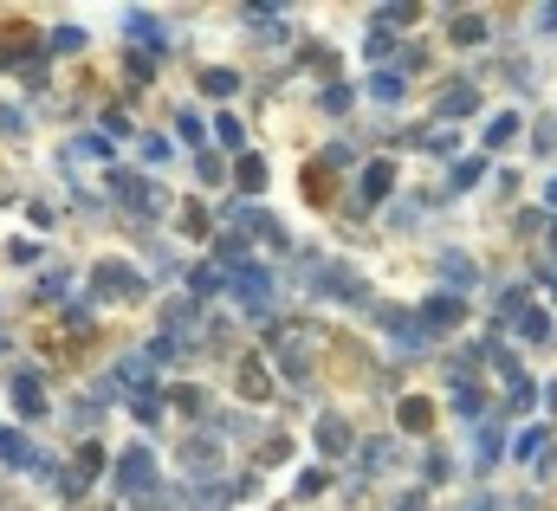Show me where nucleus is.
<instances>
[{
	"label": "nucleus",
	"instance_id": "obj_1",
	"mask_svg": "<svg viewBox=\"0 0 557 511\" xmlns=\"http://www.w3.org/2000/svg\"><path fill=\"white\" fill-rule=\"evenodd\" d=\"M104 188H111V201L124 207V214H137V220H156L162 207H169V195H162L149 175H137V169H111V175H104Z\"/></svg>",
	"mask_w": 557,
	"mask_h": 511
},
{
	"label": "nucleus",
	"instance_id": "obj_2",
	"mask_svg": "<svg viewBox=\"0 0 557 511\" xmlns=\"http://www.w3.org/2000/svg\"><path fill=\"white\" fill-rule=\"evenodd\" d=\"M149 292V279L137 266H124V259H98L91 266V298H104V305H137Z\"/></svg>",
	"mask_w": 557,
	"mask_h": 511
},
{
	"label": "nucleus",
	"instance_id": "obj_3",
	"mask_svg": "<svg viewBox=\"0 0 557 511\" xmlns=\"http://www.w3.org/2000/svg\"><path fill=\"white\" fill-rule=\"evenodd\" d=\"M111 479H117V492H124L130 505L149 499V492H156V453H149V447H124V460L111 466Z\"/></svg>",
	"mask_w": 557,
	"mask_h": 511
},
{
	"label": "nucleus",
	"instance_id": "obj_4",
	"mask_svg": "<svg viewBox=\"0 0 557 511\" xmlns=\"http://www.w3.org/2000/svg\"><path fill=\"white\" fill-rule=\"evenodd\" d=\"M7 395H13V414H20V421H46V414H52L46 376H39V369H13V376H7Z\"/></svg>",
	"mask_w": 557,
	"mask_h": 511
},
{
	"label": "nucleus",
	"instance_id": "obj_5",
	"mask_svg": "<svg viewBox=\"0 0 557 511\" xmlns=\"http://www.w3.org/2000/svg\"><path fill=\"white\" fill-rule=\"evenodd\" d=\"M227 292H234L247 311H266V305H273V272H266V266H234Z\"/></svg>",
	"mask_w": 557,
	"mask_h": 511
},
{
	"label": "nucleus",
	"instance_id": "obj_6",
	"mask_svg": "<svg viewBox=\"0 0 557 511\" xmlns=\"http://www.w3.org/2000/svg\"><path fill=\"white\" fill-rule=\"evenodd\" d=\"M124 39H130V46H149V59H156V52H169V26H162L156 20V13H143V7H130L124 13Z\"/></svg>",
	"mask_w": 557,
	"mask_h": 511
},
{
	"label": "nucleus",
	"instance_id": "obj_7",
	"mask_svg": "<svg viewBox=\"0 0 557 511\" xmlns=\"http://www.w3.org/2000/svg\"><path fill=\"white\" fill-rule=\"evenodd\" d=\"M383 330H389V337H396V350H428V324H421V317L383 311Z\"/></svg>",
	"mask_w": 557,
	"mask_h": 511
},
{
	"label": "nucleus",
	"instance_id": "obj_8",
	"mask_svg": "<svg viewBox=\"0 0 557 511\" xmlns=\"http://www.w3.org/2000/svg\"><path fill=\"white\" fill-rule=\"evenodd\" d=\"M182 466H188V473H214V466H221V440L195 434V440L182 447Z\"/></svg>",
	"mask_w": 557,
	"mask_h": 511
},
{
	"label": "nucleus",
	"instance_id": "obj_9",
	"mask_svg": "<svg viewBox=\"0 0 557 511\" xmlns=\"http://www.w3.org/2000/svg\"><path fill=\"white\" fill-rule=\"evenodd\" d=\"M65 285H72V272L46 266V272H39V285H33V305H65Z\"/></svg>",
	"mask_w": 557,
	"mask_h": 511
},
{
	"label": "nucleus",
	"instance_id": "obj_10",
	"mask_svg": "<svg viewBox=\"0 0 557 511\" xmlns=\"http://www.w3.org/2000/svg\"><path fill=\"white\" fill-rule=\"evenodd\" d=\"M227 220H234V227L266 233V240H279V220H273V214H260V207H247V201H234V207H227Z\"/></svg>",
	"mask_w": 557,
	"mask_h": 511
},
{
	"label": "nucleus",
	"instance_id": "obj_11",
	"mask_svg": "<svg viewBox=\"0 0 557 511\" xmlns=\"http://www.w3.org/2000/svg\"><path fill=\"white\" fill-rule=\"evenodd\" d=\"M318 279H324V292H331V298H350V305L363 298V279H357V272H344V266H324Z\"/></svg>",
	"mask_w": 557,
	"mask_h": 511
},
{
	"label": "nucleus",
	"instance_id": "obj_12",
	"mask_svg": "<svg viewBox=\"0 0 557 511\" xmlns=\"http://www.w3.org/2000/svg\"><path fill=\"white\" fill-rule=\"evenodd\" d=\"M85 46H91V33H85V26H78V20L52 26V39H46V52H59V59H65V52H85Z\"/></svg>",
	"mask_w": 557,
	"mask_h": 511
},
{
	"label": "nucleus",
	"instance_id": "obj_13",
	"mask_svg": "<svg viewBox=\"0 0 557 511\" xmlns=\"http://www.w3.org/2000/svg\"><path fill=\"white\" fill-rule=\"evenodd\" d=\"M240 389H247V402H273V376H266V363H240Z\"/></svg>",
	"mask_w": 557,
	"mask_h": 511
},
{
	"label": "nucleus",
	"instance_id": "obj_14",
	"mask_svg": "<svg viewBox=\"0 0 557 511\" xmlns=\"http://www.w3.org/2000/svg\"><path fill=\"white\" fill-rule=\"evenodd\" d=\"M182 356H188L182 337H149V343H143V363H149V369H156V363H182Z\"/></svg>",
	"mask_w": 557,
	"mask_h": 511
},
{
	"label": "nucleus",
	"instance_id": "obj_15",
	"mask_svg": "<svg viewBox=\"0 0 557 511\" xmlns=\"http://www.w3.org/2000/svg\"><path fill=\"white\" fill-rule=\"evenodd\" d=\"M473 110H480V91H473V85L441 91V117H473Z\"/></svg>",
	"mask_w": 557,
	"mask_h": 511
},
{
	"label": "nucleus",
	"instance_id": "obj_16",
	"mask_svg": "<svg viewBox=\"0 0 557 511\" xmlns=\"http://www.w3.org/2000/svg\"><path fill=\"white\" fill-rule=\"evenodd\" d=\"M389 188H396V169H389V162H370V169H363V201H383Z\"/></svg>",
	"mask_w": 557,
	"mask_h": 511
},
{
	"label": "nucleus",
	"instance_id": "obj_17",
	"mask_svg": "<svg viewBox=\"0 0 557 511\" xmlns=\"http://www.w3.org/2000/svg\"><path fill=\"white\" fill-rule=\"evenodd\" d=\"M460 311H467V305H460L454 292H447V298H428V305H421V324H428V330H434V324H454Z\"/></svg>",
	"mask_w": 557,
	"mask_h": 511
},
{
	"label": "nucleus",
	"instance_id": "obj_18",
	"mask_svg": "<svg viewBox=\"0 0 557 511\" xmlns=\"http://www.w3.org/2000/svg\"><path fill=\"white\" fill-rule=\"evenodd\" d=\"M318 440H324V453H331V460H337V453H350V427L337 421V414H324V421H318Z\"/></svg>",
	"mask_w": 557,
	"mask_h": 511
},
{
	"label": "nucleus",
	"instance_id": "obj_19",
	"mask_svg": "<svg viewBox=\"0 0 557 511\" xmlns=\"http://www.w3.org/2000/svg\"><path fill=\"white\" fill-rule=\"evenodd\" d=\"M201 91H208V98H234V91H240V78L227 72V65H208V72H201Z\"/></svg>",
	"mask_w": 557,
	"mask_h": 511
},
{
	"label": "nucleus",
	"instance_id": "obj_20",
	"mask_svg": "<svg viewBox=\"0 0 557 511\" xmlns=\"http://www.w3.org/2000/svg\"><path fill=\"white\" fill-rule=\"evenodd\" d=\"M72 473L85 479V486H91V479L104 473V447H98V440H78V466H72Z\"/></svg>",
	"mask_w": 557,
	"mask_h": 511
},
{
	"label": "nucleus",
	"instance_id": "obj_21",
	"mask_svg": "<svg viewBox=\"0 0 557 511\" xmlns=\"http://www.w3.org/2000/svg\"><path fill=\"white\" fill-rule=\"evenodd\" d=\"M98 136H104V143H117V136H137V123H130V110H104V117H98Z\"/></svg>",
	"mask_w": 557,
	"mask_h": 511
},
{
	"label": "nucleus",
	"instance_id": "obj_22",
	"mask_svg": "<svg viewBox=\"0 0 557 511\" xmlns=\"http://www.w3.org/2000/svg\"><path fill=\"white\" fill-rule=\"evenodd\" d=\"M221 272H214V266H195V272H188V298H195V305H201V298H214V292H221Z\"/></svg>",
	"mask_w": 557,
	"mask_h": 511
},
{
	"label": "nucleus",
	"instance_id": "obj_23",
	"mask_svg": "<svg viewBox=\"0 0 557 511\" xmlns=\"http://www.w3.org/2000/svg\"><path fill=\"white\" fill-rule=\"evenodd\" d=\"M512 136H519V117H512V110H499V117L486 123V149H506Z\"/></svg>",
	"mask_w": 557,
	"mask_h": 511
},
{
	"label": "nucleus",
	"instance_id": "obj_24",
	"mask_svg": "<svg viewBox=\"0 0 557 511\" xmlns=\"http://www.w3.org/2000/svg\"><path fill=\"white\" fill-rule=\"evenodd\" d=\"M447 26H454V39H460V46H480V39H486V20H480V13H454Z\"/></svg>",
	"mask_w": 557,
	"mask_h": 511
},
{
	"label": "nucleus",
	"instance_id": "obj_25",
	"mask_svg": "<svg viewBox=\"0 0 557 511\" xmlns=\"http://www.w3.org/2000/svg\"><path fill=\"white\" fill-rule=\"evenodd\" d=\"M162 408H169V402H162V389H156V395H130V414H137L143 427H156V421H162Z\"/></svg>",
	"mask_w": 557,
	"mask_h": 511
},
{
	"label": "nucleus",
	"instance_id": "obj_26",
	"mask_svg": "<svg viewBox=\"0 0 557 511\" xmlns=\"http://www.w3.org/2000/svg\"><path fill=\"white\" fill-rule=\"evenodd\" d=\"M370 98L396 104V98H402V72H370Z\"/></svg>",
	"mask_w": 557,
	"mask_h": 511
},
{
	"label": "nucleus",
	"instance_id": "obj_27",
	"mask_svg": "<svg viewBox=\"0 0 557 511\" xmlns=\"http://www.w3.org/2000/svg\"><path fill=\"white\" fill-rule=\"evenodd\" d=\"M33 130V123H26V110H13V104H0V136H7V143H20V136Z\"/></svg>",
	"mask_w": 557,
	"mask_h": 511
},
{
	"label": "nucleus",
	"instance_id": "obj_28",
	"mask_svg": "<svg viewBox=\"0 0 557 511\" xmlns=\"http://www.w3.org/2000/svg\"><path fill=\"white\" fill-rule=\"evenodd\" d=\"M214 143H221V149H240V143H247L240 117H214Z\"/></svg>",
	"mask_w": 557,
	"mask_h": 511
},
{
	"label": "nucleus",
	"instance_id": "obj_29",
	"mask_svg": "<svg viewBox=\"0 0 557 511\" xmlns=\"http://www.w3.org/2000/svg\"><path fill=\"white\" fill-rule=\"evenodd\" d=\"M39 253H46L39 240H7V266H39Z\"/></svg>",
	"mask_w": 557,
	"mask_h": 511
},
{
	"label": "nucleus",
	"instance_id": "obj_30",
	"mask_svg": "<svg viewBox=\"0 0 557 511\" xmlns=\"http://www.w3.org/2000/svg\"><path fill=\"white\" fill-rule=\"evenodd\" d=\"M234 175H240V188H260V182H266V162H260V156H240Z\"/></svg>",
	"mask_w": 557,
	"mask_h": 511
},
{
	"label": "nucleus",
	"instance_id": "obj_31",
	"mask_svg": "<svg viewBox=\"0 0 557 511\" xmlns=\"http://www.w3.org/2000/svg\"><path fill=\"white\" fill-rule=\"evenodd\" d=\"M441 279H454V285H473V266L460 253H441Z\"/></svg>",
	"mask_w": 557,
	"mask_h": 511
},
{
	"label": "nucleus",
	"instance_id": "obj_32",
	"mask_svg": "<svg viewBox=\"0 0 557 511\" xmlns=\"http://www.w3.org/2000/svg\"><path fill=\"white\" fill-rule=\"evenodd\" d=\"M169 156H175V149H169V136H143V162H149V169H162Z\"/></svg>",
	"mask_w": 557,
	"mask_h": 511
},
{
	"label": "nucleus",
	"instance_id": "obj_33",
	"mask_svg": "<svg viewBox=\"0 0 557 511\" xmlns=\"http://www.w3.org/2000/svg\"><path fill=\"white\" fill-rule=\"evenodd\" d=\"M175 130H182V143L201 156V117H195V110H182V117H175Z\"/></svg>",
	"mask_w": 557,
	"mask_h": 511
},
{
	"label": "nucleus",
	"instance_id": "obj_34",
	"mask_svg": "<svg viewBox=\"0 0 557 511\" xmlns=\"http://www.w3.org/2000/svg\"><path fill=\"white\" fill-rule=\"evenodd\" d=\"M519 330H525L532 343H545V337H551V317H545V311H525V317H519Z\"/></svg>",
	"mask_w": 557,
	"mask_h": 511
},
{
	"label": "nucleus",
	"instance_id": "obj_35",
	"mask_svg": "<svg viewBox=\"0 0 557 511\" xmlns=\"http://www.w3.org/2000/svg\"><path fill=\"white\" fill-rule=\"evenodd\" d=\"M383 26H415V7H376V33Z\"/></svg>",
	"mask_w": 557,
	"mask_h": 511
},
{
	"label": "nucleus",
	"instance_id": "obj_36",
	"mask_svg": "<svg viewBox=\"0 0 557 511\" xmlns=\"http://www.w3.org/2000/svg\"><path fill=\"white\" fill-rule=\"evenodd\" d=\"M512 453H519V460H538V453H545V427H532V434H519V447H512Z\"/></svg>",
	"mask_w": 557,
	"mask_h": 511
},
{
	"label": "nucleus",
	"instance_id": "obj_37",
	"mask_svg": "<svg viewBox=\"0 0 557 511\" xmlns=\"http://www.w3.org/2000/svg\"><path fill=\"white\" fill-rule=\"evenodd\" d=\"M447 408H454L460 421H480V395H473V389H460V395H454V402H447Z\"/></svg>",
	"mask_w": 557,
	"mask_h": 511
},
{
	"label": "nucleus",
	"instance_id": "obj_38",
	"mask_svg": "<svg viewBox=\"0 0 557 511\" xmlns=\"http://www.w3.org/2000/svg\"><path fill=\"white\" fill-rule=\"evenodd\" d=\"M214 253H221V259H227V266H234V259H240V253H247V246H240V233H221V240H214Z\"/></svg>",
	"mask_w": 557,
	"mask_h": 511
},
{
	"label": "nucleus",
	"instance_id": "obj_39",
	"mask_svg": "<svg viewBox=\"0 0 557 511\" xmlns=\"http://www.w3.org/2000/svg\"><path fill=\"white\" fill-rule=\"evenodd\" d=\"M195 169H201V182H221L227 162H221V156H195Z\"/></svg>",
	"mask_w": 557,
	"mask_h": 511
},
{
	"label": "nucleus",
	"instance_id": "obj_40",
	"mask_svg": "<svg viewBox=\"0 0 557 511\" xmlns=\"http://www.w3.org/2000/svg\"><path fill=\"white\" fill-rule=\"evenodd\" d=\"M480 175H486V162H460V169H454V188H467V182H480Z\"/></svg>",
	"mask_w": 557,
	"mask_h": 511
},
{
	"label": "nucleus",
	"instance_id": "obj_41",
	"mask_svg": "<svg viewBox=\"0 0 557 511\" xmlns=\"http://www.w3.org/2000/svg\"><path fill=\"white\" fill-rule=\"evenodd\" d=\"M473 460H480V466H493V460H499V434H480V453H473Z\"/></svg>",
	"mask_w": 557,
	"mask_h": 511
},
{
	"label": "nucleus",
	"instance_id": "obj_42",
	"mask_svg": "<svg viewBox=\"0 0 557 511\" xmlns=\"http://www.w3.org/2000/svg\"><path fill=\"white\" fill-rule=\"evenodd\" d=\"M538 26H545V33H557V0H551V7H538Z\"/></svg>",
	"mask_w": 557,
	"mask_h": 511
},
{
	"label": "nucleus",
	"instance_id": "obj_43",
	"mask_svg": "<svg viewBox=\"0 0 557 511\" xmlns=\"http://www.w3.org/2000/svg\"><path fill=\"white\" fill-rule=\"evenodd\" d=\"M396 511H428V505H421V492H409V499H402Z\"/></svg>",
	"mask_w": 557,
	"mask_h": 511
},
{
	"label": "nucleus",
	"instance_id": "obj_44",
	"mask_svg": "<svg viewBox=\"0 0 557 511\" xmlns=\"http://www.w3.org/2000/svg\"><path fill=\"white\" fill-rule=\"evenodd\" d=\"M0 356H13V330H0Z\"/></svg>",
	"mask_w": 557,
	"mask_h": 511
},
{
	"label": "nucleus",
	"instance_id": "obj_45",
	"mask_svg": "<svg viewBox=\"0 0 557 511\" xmlns=\"http://www.w3.org/2000/svg\"><path fill=\"white\" fill-rule=\"evenodd\" d=\"M545 201H551V207H557V175H551V182H545Z\"/></svg>",
	"mask_w": 557,
	"mask_h": 511
},
{
	"label": "nucleus",
	"instance_id": "obj_46",
	"mask_svg": "<svg viewBox=\"0 0 557 511\" xmlns=\"http://www.w3.org/2000/svg\"><path fill=\"white\" fill-rule=\"evenodd\" d=\"M0 317H7V311H0Z\"/></svg>",
	"mask_w": 557,
	"mask_h": 511
}]
</instances>
